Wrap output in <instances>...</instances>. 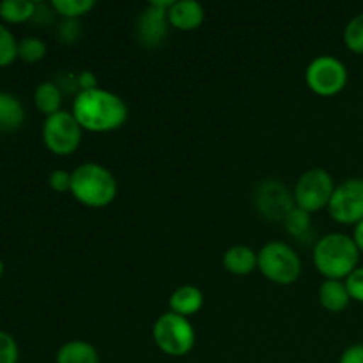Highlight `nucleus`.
<instances>
[{
	"label": "nucleus",
	"instance_id": "obj_1",
	"mask_svg": "<svg viewBox=\"0 0 363 363\" xmlns=\"http://www.w3.org/2000/svg\"><path fill=\"white\" fill-rule=\"evenodd\" d=\"M71 113L82 130L91 133H108L126 123L128 105L121 96L98 87L78 92Z\"/></svg>",
	"mask_w": 363,
	"mask_h": 363
},
{
	"label": "nucleus",
	"instance_id": "obj_2",
	"mask_svg": "<svg viewBox=\"0 0 363 363\" xmlns=\"http://www.w3.org/2000/svg\"><path fill=\"white\" fill-rule=\"evenodd\" d=\"M360 250L353 238L342 233L326 234L314 247L315 269L326 280L347 279L358 268Z\"/></svg>",
	"mask_w": 363,
	"mask_h": 363
},
{
	"label": "nucleus",
	"instance_id": "obj_3",
	"mask_svg": "<svg viewBox=\"0 0 363 363\" xmlns=\"http://www.w3.org/2000/svg\"><path fill=\"white\" fill-rule=\"evenodd\" d=\"M71 194L87 208H105L117 195L116 176L99 163H84L71 172Z\"/></svg>",
	"mask_w": 363,
	"mask_h": 363
},
{
	"label": "nucleus",
	"instance_id": "obj_4",
	"mask_svg": "<svg viewBox=\"0 0 363 363\" xmlns=\"http://www.w3.org/2000/svg\"><path fill=\"white\" fill-rule=\"evenodd\" d=\"M257 268L279 286H291L301 275V261L296 252L282 241H269L257 254Z\"/></svg>",
	"mask_w": 363,
	"mask_h": 363
},
{
	"label": "nucleus",
	"instance_id": "obj_5",
	"mask_svg": "<svg viewBox=\"0 0 363 363\" xmlns=\"http://www.w3.org/2000/svg\"><path fill=\"white\" fill-rule=\"evenodd\" d=\"M152 339L169 357H184L195 346V330L186 318L167 312L152 326Z\"/></svg>",
	"mask_w": 363,
	"mask_h": 363
},
{
	"label": "nucleus",
	"instance_id": "obj_6",
	"mask_svg": "<svg viewBox=\"0 0 363 363\" xmlns=\"http://www.w3.org/2000/svg\"><path fill=\"white\" fill-rule=\"evenodd\" d=\"M335 183L325 169H311L298 179L294 186V204L307 213L321 211L328 208L332 195L335 191Z\"/></svg>",
	"mask_w": 363,
	"mask_h": 363
},
{
	"label": "nucleus",
	"instance_id": "obj_7",
	"mask_svg": "<svg viewBox=\"0 0 363 363\" xmlns=\"http://www.w3.org/2000/svg\"><path fill=\"white\" fill-rule=\"evenodd\" d=\"M82 126L74 116L66 110L46 117L43 124V142L50 152L67 156L78 149L82 142Z\"/></svg>",
	"mask_w": 363,
	"mask_h": 363
},
{
	"label": "nucleus",
	"instance_id": "obj_8",
	"mask_svg": "<svg viewBox=\"0 0 363 363\" xmlns=\"http://www.w3.org/2000/svg\"><path fill=\"white\" fill-rule=\"evenodd\" d=\"M305 82L312 92L330 98V96H335L344 91V87L347 85V69L335 57H315L307 66Z\"/></svg>",
	"mask_w": 363,
	"mask_h": 363
},
{
	"label": "nucleus",
	"instance_id": "obj_9",
	"mask_svg": "<svg viewBox=\"0 0 363 363\" xmlns=\"http://www.w3.org/2000/svg\"><path fill=\"white\" fill-rule=\"evenodd\" d=\"M330 216L344 225H357L363 220V179H347L335 188L328 204Z\"/></svg>",
	"mask_w": 363,
	"mask_h": 363
},
{
	"label": "nucleus",
	"instance_id": "obj_10",
	"mask_svg": "<svg viewBox=\"0 0 363 363\" xmlns=\"http://www.w3.org/2000/svg\"><path fill=\"white\" fill-rule=\"evenodd\" d=\"M254 204L257 211L264 218L280 222L286 220V216L296 208L294 204V195L289 194L286 184L280 181H262L254 191Z\"/></svg>",
	"mask_w": 363,
	"mask_h": 363
},
{
	"label": "nucleus",
	"instance_id": "obj_11",
	"mask_svg": "<svg viewBox=\"0 0 363 363\" xmlns=\"http://www.w3.org/2000/svg\"><path fill=\"white\" fill-rule=\"evenodd\" d=\"M172 0H152L145 7L137 21L138 41L147 48H155L163 43L169 34V7Z\"/></svg>",
	"mask_w": 363,
	"mask_h": 363
},
{
	"label": "nucleus",
	"instance_id": "obj_12",
	"mask_svg": "<svg viewBox=\"0 0 363 363\" xmlns=\"http://www.w3.org/2000/svg\"><path fill=\"white\" fill-rule=\"evenodd\" d=\"M204 7L195 0H177L169 7V23L177 30H195L204 21Z\"/></svg>",
	"mask_w": 363,
	"mask_h": 363
},
{
	"label": "nucleus",
	"instance_id": "obj_13",
	"mask_svg": "<svg viewBox=\"0 0 363 363\" xmlns=\"http://www.w3.org/2000/svg\"><path fill=\"white\" fill-rule=\"evenodd\" d=\"M169 305L174 314L183 315V318L188 319L190 315L201 312L202 305H204V294L195 286H183L174 291L169 300Z\"/></svg>",
	"mask_w": 363,
	"mask_h": 363
},
{
	"label": "nucleus",
	"instance_id": "obj_14",
	"mask_svg": "<svg viewBox=\"0 0 363 363\" xmlns=\"http://www.w3.org/2000/svg\"><path fill=\"white\" fill-rule=\"evenodd\" d=\"M223 266H225L227 272L233 273V275H250V273L257 268V252L252 250L250 247H245V245L230 247L229 250L223 254Z\"/></svg>",
	"mask_w": 363,
	"mask_h": 363
},
{
	"label": "nucleus",
	"instance_id": "obj_15",
	"mask_svg": "<svg viewBox=\"0 0 363 363\" xmlns=\"http://www.w3.org/2000/svg\"><path fill=\"white\" fill-rule=\"evenodd\" d=\"M350 301L351 296L342 280H325L319 287V303L328 312H333V314L344 312Z\"/></svg>",
	"mask_w": 363,
	"mask_h": 363
},
{
	"label": "nucleus",
	"instance_id": "obj_16",
	"mask_svg": "<svg viewBox=\"0 0 363 363\" xmlns=\"http://www.w3.org/2000/svg\"><path fill=\"white\" fill-rule=\"evenodd\" d=\"M23 121L25 110L20 99L9 92H0V133H13Z\"/></svg>",
	"mask_w": 363,
	"mask_h": 363
},
{
	"label": "nucleus",
	"instance_id": "obj_17",
	"mask_svg": "<svg viewBox=\"0 0 363 363\" xmlns=\"http://www.w3.org/2000/svg\"><path fill=\"white\" fill-rule=\"evenodd\" d=\"M55 363H99V354L85 340H69L57 351Z\"/></svg>",
	"mask_w": 363,
	"mask_h": 363
},
{
	"label": "nucleus",
	"instance_id": "obj_18",
	"mask_svg": "<svg viewBox=\"0 0 363 363\" xmlns=\"http://www.w3.org/2000/svg\"><path fill=\"white\" fill-rule=\"evenodd\" d=\"M34 103L35 108L46 117L60 112L62 105V91L55 82H41L34 91Z\"/></svg>",
	"mask_w": 363,
	"mask_h": 363
},
{
	"label": "nucleus",
	"instance_id": "obj_19",
	"mask_svg": "<svg viewBox=\"0 0 363 363\" xmlns=\"http://www.w3.org/2000/svg\"><path fill=\"white\" fill-rule=\"evenodd\" d=\"M38 4L32 0H2L0 2V18L7 23H23L35 16Z\"/></svg>",
	"mask_w": 363,
	"mask_h": 363
},
{
	"label": "nucleus",
	"instance_id": "obj_20",
	"mask_svg": "<svg viewBox=\"0 0 363 363\" xmlns=\"http://www.w3.org/2000/svg\"><path fill=\"white\" fill-rule=\"evenodd\" d=\"M96 7L94 0H53L52 9L64 20H78Z\"/></svg>",
	"mask_w": 363,
	"mask_h": 363
},
{
	"label": "nucleus",
	"instance_id": "obj_21",
	"mask_svg": "<svg viewBox=\"0 0 363 363\" xmlns=\"http://www.w3.org/2000/svg\"><path fill=\"white\" fill-rule=\"evenodd\" d=\"M284 223H286V229L291 236L301 240V238H305L308 233H311V227H312L311 213L303 211V209L300 208H294L293 211L286 216Z\"/></svg>",
	"mask_w": 363,
	"mask_h": 363
},
{
	"label": "nucleus",
	"instance_id": "obj_22",
	"mask_svg": "<svg viewBox=\"0 0 363 363\" xmlns=\"http://www.w3.org/2000/svg\"><path fill=\"white\" fill-rule=\"evenodd\" d=\"M46 43L39 38H23L18 41V57L23 62L34 64L45 59L46 55Z\"/></svg>",
	"mask_w": 363,
	"mask_h": 363
},
{
	"label": "nucleus",
	"instance_id": "obj_23",
	"mask_svg": "<svg viewBox=\"0 0 363 363\" xmlns=\"http://www.w3.org/2000/svg\"><path fill=\"white\" fill-rule=\"evenodd\" d=\"M344 43L353 53L363 55V13L357 14L344 28Z\"/></svg>",
	"mask_w": 363,
	"mask_h": 363
},
{
	"label": "nucleus",
	"instance_id": "obj_24",
	"mask_svg": "<svg viewBox=\"0 0 363 363\" xmlns=\"http://www.w3.org/2000/svg\"><path fill=\"white\" fill-rule=\"evenodd\" d=\"M18 59V41L13 32L0 23V67L9 66Z\"/></svg>",
	"mask_w": 363,
	"mask_h": 363
},
{
	"label": "nucleus",
	"instance_id": "obj_25",
	"mask_svg": "<svg viewBox=\"0 0 363 363\" xmlns=\"http://www.w3.org/2000/svg\"><path fill=\"white\" fill-rule=\"evenodd\" d=\"M20 350L13 335L0 330V363H18Z\"/></svg>",
	"mask_w": 363,
	"mask_h": 363
},
{
	"label": "nucleus",
	"instance_id": "obj_26",
	"mask_svg": "<svg viewBox=\"0 0 363 363\" xmlns=\"http://www.w3.org/2000/svg\"><path fill=\"white\" fill-rule=\"evenodd\" d=\"M344 284H346L351 300L363 303V266H358V268L347 277Z\"/></svg>",
	"mask_w": 363,
	"mask_h": 363
},
{
	"label": "nucleus",
	"instance_id": "obj_27",
	"mask_svg": "<svg viewBox=\"0 0 363 363\" xmlns=\"http://www.w3.org/2000/svg\"><path fill=\"white\" fill-rule=\"evenodd\" d=\"M48 184L52 190L64 194V191H71V172L62 169L52 170L48 176Z\"/></svg>",
	"mask_w": 363,
	"mask_h": 363
},
{
	"label": "nucleus",
	"instance_id": "obj_28",
	"mask_svg": "<svg viewBox=\"0 0 363 363\" xmlns=\"http://www.w3.org/2000/svg\"><path fill=\"white\" fill-rule=\"evenodd\" d=\"M80 34L82 30L78 20H64L62 23H60L59 35L64 43H74L80 38Z\"/></svg>",
	"mask_w": 363,
	"mask_h": 363
},
{
	"label": "nucleus",
	"instance_id": "obj_29",
	"mask_svg": "<svg viewBox=\"0 0 363 363\" xmlns=\"http://www.w3.org/2000/svg\"><path fill=\"white\" fill-rule=\"evenodd\" d=\"M339 363H363V344H353L347 347Z\"/></svg>",
	"mask_w": 363,
	"mask_h": 363
},
{
	"label": "nucleus",
	"instance_id": "obj_30",
	"mask_svg": "<svg viewBox=\"0 0 363 363\" xmlns=\"http://www.w3.org/2000/svg\"><path fill=\"white\" fill-rule=\"evenodd\" d=\"M77 85L80 92L92 91V89H98V80H96L94 73H91V71H82V73L77 74Z\"/></svg>",
	"mask_w": 363,
	"mask_h": 363
},
{
	"label": "nucleus",
	"instance_id": "obj_31",
	"mask_svg": "<svg viewBox=\"0 0 363 363\" xmlns=\"http://www.w3.org/2000/svg\"><path fill=\"white\" fill-rule=\"evenodd\" d=\"M353 241H354V245L358 247V250L363 252V220L360 223H357V225H354Z\"/></svg>",
	"mask_w": 363,
	"mask_h": 363
},
{
	"label": "nucleus",
	"instance_id": "obj_32",
	"mask_svg": "<svg viewBox=\"0 0 363 363\" xmlns=\"http://www.w3.org/2000/svg\"><path fill=\"white\" fill-rule=\"evenodd\" d=\"M2 273H4V262L2 259H0V277H2Z\"/></svg>",
	"mask_w": 363,
	"mask_h": 363
}]
</instances>
